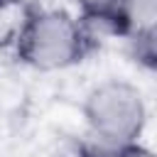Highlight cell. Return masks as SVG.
I'll use <instances>...</instances> for the list:
<instances>
[{"mask_svg": "<svg viewBox=\"0 0 157 157\" xmlns=\"http://www.w3.org/2000/svg\"><path fill=\"white\" fill-rule=\"evenodd\" d=\"M93 39L81 20L61 7H32L15 34V54L37 71H64L86 59Z\"/></svg>", "mask_w": 157, "mask_h": 157, "instance_id": "cell-1", "label": "cell"}, {"mask_svg": "<svg viewBox=\"0 0 157 157\" xmlns=\"http://www.w3.org/2000/svg\"><path fill=\"white\" fill-rule=\"evenodd\" d=\"M22 0H0V12L2 10H7V7H15V5H20Z\"/></svg>", "mask_w": 157, "mask_h": 157, "instance_id": "cell-5", "label": "cell"}, {"mask_svg": "<svg viewBox=\"0 0 157 157\" xmlns=\"http://www.w3.org/2000/svg\"><path fill=\"white\" fill-rule=\"evenodd\" d=\"M130 47H132V56L135 61L145 64L147 69L155 66V27H145V29H135L128 34Z\"/></svg>", "mask_w": 157, "mask_h": 157, "instance_id": "cell-3", "label": "cell"}, {"mask_svg": "<svg viewBox=\"0 0 157 157\" xmlns=\"http://www.w3.org/2000/svg\"><path fill=\"white\" fill-rule=\"evenodd\" d=\"M81 110L88 140L105 147L140 142L147 125L145 96L125 78H108L96 83L86 93Z\"/></svg>", "mask_w": 157, "mask_h": 157, "instance_id": "cell-2", "label": "cell"}, {"mask_svg": "<svg viewBox=\"0 0 157 157\" xmlns=\"http://www.w3.org/2000/svg\"><path fill=\"white\" fill-rule=\"evenodd\" d=\"M105 157H155V152L140 142H132V145H123V147L105 152Z\"/></svg>", "mask_w": 157, "mask_h": 157, "instance_id": "cell-4", "label": "cell"}]
</instances>
